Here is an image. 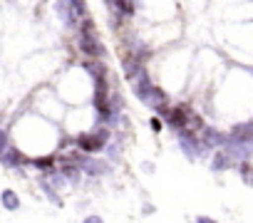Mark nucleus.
<instances>
[{
  "label": "nucleus",
  "mask_w": 253,
  "mask_h": 223,
  "mask_svg": "<svg viewBox=\"0 0 253 223\" xmlns=\"http://www.w3.org/2000/svg\"><path fill=\"white\" fill-rule=\"evenodd\" d=\"M80 47H82V52H87L89 57H102V55H104V47L97 42V37H80Z\"/></svg>",
  "instance_id": "nucleus-1"
},
{
  "label": "nucleus",
  "mask_w": 253,
  "mask_h": 223,
  "mask_svg": "<svg viewBox=\"0 0 253 223\" xmlns=\"http://www.w3.org/2000/svg\"><path fill=\"white\" fill-rule=\"evenodd\" d=\"M3 203H5L8 208H18V198H15L10 191H5V193H3Z\"/></svg>",
  "instance_id": "nucleus-4"
},
{
  "label": "nucleus",
  "mask_w": 253,
  "mask_h": 223,
  "mask_svg": "<svg viewBox=\"0 0 253 223\" xmlns=\"http://www.w3.org/2000/svg\"><path fill=\"white\" fill-rule=\"evenodd\" d=\"M167 117H169V124H171V127H184L189 112H186V109H171V112H167Z\"/></svg>",
  "instance_id": "nucleus-2"
},
{
  "label": "nucleus",
  "mask_w": 253,
  "mask_h": 223,
  "mask_svg": "<svg viewBox=\"0 0 253 223\" xmlns=\"http://www.w3.org/2000/svg\"><path fill=\"white\" fill-rule=\"evenodd\" d=\"M38 166H52V159H40V161H35Z\"/></svg>",
  "instance_id": "nucleus-6"
},
{
  "label": "nucleus",
  "mask_w": 253,
  "mask_h": 223,
  "mask_svg": "<svg viewBox=\"0 0 253 223\" xmlns=\"http://www.w3.org/2000/svg\"><path fill=\"white\" fill-rule=\"evenodd\" d=\"M3 149H5V134L0 132V151H3Z\"/></svg>",
  "instance_id": "nucleus-7"
},
{
  "label": "nucleus",
  "mask_w": 253,
  "mask_h": 223,
  "mask_svg": "<svg viewBox=\"0 0 253 223\" xmlns=\"http://www.w3.org/2000/svg\"><path fill=\"white\" fill-rule=\"evenodd\" d=\"M117 8L124 10V15H132V13H134V5H132V3H117Z\"/></svg>",
  "instance_id": "nucleus-5"
},
{
  "label": "nucleus",
  "mask_w": 253,
  "mask_h": 223,
  "mask_svg": "<svg viewBox=\"0 0 253 223\" xmlns=\"http://www.w3.org/2000/svg\"><path fill=\"white\" fill-rule=\"evenodd\" d=\"M84 223H102V221H99V218H97V216H89V218H87V221H84Z\"/></svg>",
  "instance_id": "nucleus-8"
},
{
  "label": "nucleus",
  "mask_w": 253,
  "mask_h": 223,
  "mask_svg": "<svg viewBox=\"0 0 253 223\" xmlns=\"http://www.w3.org/2000/svg\"><path fill=\"white\" fill-rule=\"evenodd\" d=\"M80 147H82L84 151L92 154V151H97V149L102 147V142H99L97 137H80Z\"/></svg>",
  "instance_id": "nucleus-3"
}]
</instances>
